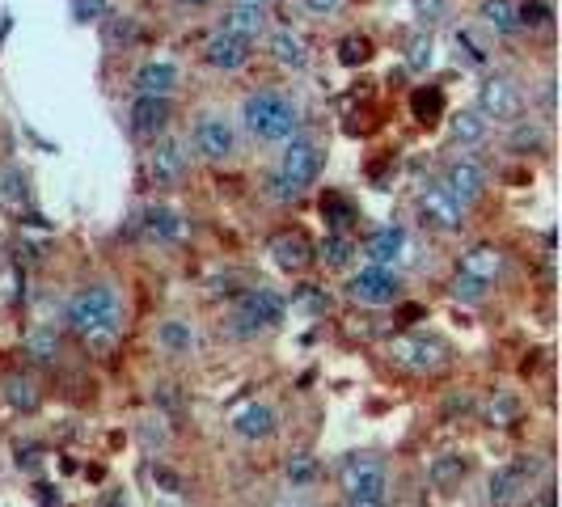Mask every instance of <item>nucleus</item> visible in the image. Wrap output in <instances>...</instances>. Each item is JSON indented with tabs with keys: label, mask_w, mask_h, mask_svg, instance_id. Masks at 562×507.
Returning <instances> with one entry per match:
<instances>
[{
	"label": "nucleus",
	"mask_w": 562,
	"mask_h": 507,
	"mask_svg": "<svg viewBox=\"0 0 562 507\" xmlns=\"http://www.w3.org/2000/svg\"><path fill=\"white\" fill-rule=\"evenodd\" d=\"M233 119L241 127V140L258 144V148H280L305 132V106L283 84H258L250 93H241Z\"/></svg>",
	"instance_id": "obj_1"
},
{
	"label": "nucleus",
	"mask_w": 562,
	"mask_h": 507,
	"mask_svg": "<svg viewBox=\"0 0 562 507\" xmlns=\"http://www.w3.org/2000/svg\"><path fill=\"white\" fill-rule=\"evenodd\" d=\"M64 330L85 342V351L106 356L123 335V292L114 283H81L64 301Z\"/></svg>",
	"instance_id": "obj_2"
},
{
	"label": "nucleus",
	"mask_w": 562,
	"mask_h": 507,
	"mask_svg": "<svg viewBox=\"0 0 562 507\" xmlns=\"http://www.w3.org/2000/svg\"><path fill=\"white\" fill-rule=\"evenodd\" d=\"M322 173H326V144L310 132H301L288 144H280V157H276L271 178H267V195L276 203H301L322 182Z\"/></svg>",
	"instance_id": "obj_3"
},
{
	"label": "nucleus",
	"mask_w": 562,
	"mask_h": 507,
	"mask_svg": "<svg viewBox=\"0 0 562 507\" xmlns=\"http://www.w3.org/2000/svg\"><path fill=\"white\" fill-rule=\"evenodd\" d=\"M241 127L225 106H199L187 127V148L203 166H233L241 157Z\"/></svg>",
	"instance_id": "obj_4"
},
{
	"label": "nucleus",
	"mask_w": 562,
	"mask_h": 507,
	"mask_svg": "<svg viewBox=\"0 0 562 507\" xmlns=\"http://www.w3.org/2000/svg\"><path fill=\"white\" fill-rule=\"evenodd\" d=\"M283 317H288V301H283L276 288L258 283V288H241V292L233 296L225 330L233 338H258V335H267V330H280Z\"/></svg>",
	"instance_id": "obj_5"
},
{
	"label": "nucleus",
	"mask_w": 562,
	"mask_h": 507,
	"mask_svg": "<svg viewBox=\"0 0 562 507\" xmlns=\"http://www.w3.org/2000/svg\"><path fill=\"white\" fill-rule=\"evenodd\" d=\"M191 148H187V136L178 132H166L153 144H144V173H148V187L153 191H178L187 178H191Z\"/></svg>",
	"instance_id": "obj_6"
},
{
	"label": "nucleus",
	"mask_w": 562,
	"mask_h": 507,
	"mask_svg": "<svg viewBox=\"0 0 562 507\" xmlns=\"http://www.w3.org/2000/svg\"><path fill=\"white\" fill-rule=\"evenodd\" d=\"M474 111L491 123V127H507L516 119L529 114V98H525V84L507 72H482L479 89H474Z\"/></svg>",
	"instance_id": "obj_7"
},
{
	"label": "nucleus",
	"mask_w": 562,
	"mask_h": 507,
	"mask_svg": "<svg viewBox=\"0 0 562 507\" xmlns=\"http://www.w3.org/2000/svg\"><path fill=\"white\" fill-rule=\"evenodd\" d=\"M342 499H390V465L376 452H347L335 470Z\"/></svg>",
	"instance_id": "obj_8"
},
{
	"label": "nucleus",
	"mask_w": 562,
	"mask_h": 507,
	"mask_svg": "<svg viewBox=\"0 0 562 507\" xmlns=\"http://www.w3.org/2000/svg\"><path fill=\"white\" fill-rule=\"evenodd\" d=\"M262 56L271 59V68H280L283 77H305L313 68V43L310 34L292 22H271V30L262 34Z\"/></svg>",
	"instance_id": "obj_9"
},
{
	"label": "nucleus",
	"mask_w": 562,
	"mask_h": 507,
	"mask_svg": "<svg viewBox=\"0 0 562 507\" xmlns=\"http://www.w3.org/2000/svg\"><path fill=\"white\" fill-rule=\"evenodd\" d=\"M436 182L449 191L465 212L470 207H479L482 199H486V191H491V173H486V166H482V157H474V153H452L449 161L440 166V173H436Z\"/></svg>",
	"instance_id": "obj_10"
},
{
	"label": "nucleus",
	"mask_w": 562,
	"mask_h": 507,
	"mask_svg": "<svg viewBox=\"0 0 562 507\" xmlns=\"http://www.w3.org/2000/svg\"><path fill=\"white\" fill-rule=\"evenodd\" d=\"M415 221H419V228L436 233V237H457L465 228V221H470V212L431 178V182H423L419 191H415Z\"/></svg>",
	"instance_id": "obj_11"
},
{
	"label": "nucleus",
	"mask_w": 562,
	"mask_h": 507,
	"mask_svg": "<svg viewBox=\"0 0 562 507\" xmlns=\"http://www.w3.org/2000/svg\"><path fill=\"white\" fill-rule=\"evenodd\" d=\"M173 114L178 102L173 98H157V93H132L123 106V127L136 144H153L157 136L173 132Z\"/></svg>",
	"instance_id": "obj_12"
},
{
	"label": "nucleus",
	"mask_w": 562,
	"mask_h": 507,
	"mask_svg": "<svg viewBox=\"0 0 562 507\" xmlns=\"http://www.w3.org/2000/svg\"><path fill=\"white\" fill-rule=\"evenodd\" d=\"M402 271H390V267H351L347 280H342V292L347 301L356 305H368V309H385V305H397L402 301Z\"/></svg>",
	"instance_id": "obj_13"
},
{
	"label": "nucleus",
	"mask_w": 562,
	"mask_h": 507,
	"mask_svg": "<svg viewBox=\"0 0 562 507\" xmlns=\"http://www.w3.org/2000/svg\"><path fill=\"white\" fill-rule=\"evenodd\" d=\"M390 360L415 376H431L449 364V342L436 335H423V330H411V335H397L390 342Z\"/></svg>",
	"instance_id": "obj_14"
},
{
	"label": "nucleus",
	"mask_w": 562,
	"mask_h": 507,
	"mask_svg": "<svg viewBox=\"0 0 562 507\" xmlns=\"http://www.w3.org/2000/svg\"><path fill=\"white\" fill-rule=\"evenodd\" d=\"M254 56H258V47L233 38L225 30H212V34L199 43V64H203L207 72H216V77H241L254 64Z\"/></svg>",
	"instance_id": "obj_15"
},
{
	"label": "nucleus",
	"mask_w": 562,
	"mask_h": 507,
	"mask_svg": "<svg viewBox=\"0 0 562 507\" xmlns=\"http://www.w3.org/2000/svg\"><path fill=\"white\" fill-rule=\"evenodd\" d=\"M271 22H276V13L262 9V4H250V0H225V4H216V26L212 30H225V34H233V38H241V43L258 47L262 34L271 30Z\"/></svg>",
	"instance_id": "obj_16"
},
{
	"label": "nucleus",
	"mask_w": 562,
	"mask_h": 507,
	"mask_svg": "<svg viewBox=\"0 0 562 507\" xmlns=\"http://www.w3.org/2000/svg\"><path fill=\"white\" fill-rule=\"evenodd\" d=\"M356 254L364 258L368 267H390L397 271L411 254V233L402 225H376L364 233V241H356Z\"/></svg>",
	"instance_id": "obj_17"
},
{
	"label": "nucleus",
	"mask_w": 562,
	"mask_h": 507,
	"mask_svg": "<svg viewBox=\"0 0 562 507\" xmlns=\"http://www.w3.org/2000/svg\"><path fill=\"white\" fill-rule=\"evenodd\" d=\"M507 262H512L507 250L504 246H495V241H474V246H465V250L457 254V271H461V275H470V280L486 283V288L504 283Z\"/></svg>",
	"instance_id": "obj_18"
},
{
	"label": "nucleus",
	"mask_w": 562,
	"mask_h": 507,
	"mask_svg": "<svg viewBox=\"0 0 562 507\" xmlns=\"http://www.w3.org/2000/svg\"><path fill=\"white\" fill-rule=\"evenodd\" d=\"M267 254H271V262H276L280 271H288V275H305L313 262H317L305 228H280V233L267 241Z\"/></svg>",
	"instance_id": "obj_19"
},
{
	"label": "nucleus",
	"mask_w": 562,
	"mask_h": 507,
	"mask_svg": "<svg viewBox=\"0 0 562 507\" xmlns=\"http://www.w3.org/2000/svg\"><path fill=\"white\" fill-rule=\"evenodd\" d=\"M182 89V64L169 56H148L136 64L132 72V93H157V98H173Z\"/></svg>",
	"instance_id": "obj_20"
},
{
	"label": "nucleus",
	"mask_w": 562,
	"mask_h": 507,
	"mask_svg": "<svg viewBox=\"0 0 562 507\" xmlns=\"http://www.w3.org/2000/svg\"><path fill=\"white\" fill-rule=\"evenodd\" d=\"M136 228H140L144 241H153V246H178L187 237L182 212H173L169 203H148V207H140L136 212Z\"/></svg>",
	"instance_id": "obj_21"
},
{
	"label": "nucleus",
	"mask_w": 562,
	"mask_h": 507,
	"mask_svg": "<svg viewBox=\"0 0 562 507\" xmlns=\"http://www.w3.org/2000/svg\"><path fill=\"white\" fill-rule=\"evenodd\" d=\"M550 144H554V127L533 119V114H525V119L504 127V148L512 157H546Z\"/></svg>",
	"instance_id": "obj_22"
},
{
	"label": "nucleus",
	"mask_w": 562,
	"mask_h": 507,
	"mask_svg": "<svg viewBox=\"0 0 562 507\" xmlns=\"http://www.w3.org/2000/svg\"><path fill=\"white\" fill-rule=\"evenodd\" d=\"M98 38H102V52L106 56H127L144 43V26L136 13H119L111 9L102 22H98Z\"/></svg>",
	"instance_id": "obj_23"
},
{
	"label": "nucleus",
	"mask_w": 562,
	"mask_h": 507,
	"mask_svg": "<svg viewBox=\"0 0 562 507\" xmlns=\"http://www.w3.org/2000/svg\"><path fill=\"white\" fill-rule=\"evenodd\" d=\"M228 427H233V436H237V440L258 444V440H271V436L280 431V415H276V406H271V402H246V406L228 419Z\"/></svg>",
	"instance_id": "obj_24"
},
{
	"label": "nucleus",
	"mask_w": 562,
	"mask_h": 507,
	"mask_svg": "<svg viewBox=\"0 0 562 507\" xmlns=\"http://www.w3.org/2000/svg\"><path fill=\"white\" fill-rule=\"evenodd\" d=\"M474 26H479L491 43H512V38H520L516 0H479V4H474Z\"/></svg>",
	"instance_id": "obj_25"
},
{
	"label": "nucleus",
	"mask_w": 562,
	"mask_h": 507,
	"mask_svg": "<svg viewBox=\"0 0 562 507\" xmlns=\"http://www.w3.org/2000/svg\"><path fill=\"white\" fill-rule=\"evenodd\" d=\"M157 347L173 356V360H191L199 351V330L195 322H187V317H166L161 326H157Z\"/></svg>",
	"instance_id": "obj_26"
},
{
	"label": "nucleus",
	"mask_w": 562,
	"mask_h": 507,
	"mask_svg": "<svg viewBox=\"0 0 562 507\" xmlns=\"http://www.w3.org/2000/svg\"><path fill=\"white\" fill-rule=\"evenodd\" d=\"M491 123L482 119L474 106H465V111H452L449 114V140L461 148V153H474V148H482V144L491 140Z\"/></svg>",
	"instance_id": "obj_27"
},
{
	"label": "nucleus",
	"mask_w": 562,
	"mask_h": 507,
	"mask_svg": "<svg viewBox=\"0 0 562 507\" xmlns=\"http://www.w3.org/2000/svg\"><path fill=\"white\" fill-rule=\"evenodd\" d=\"M452 47H457V64L470 72H491V38L479 26H457L452 30Z\"/></svg>",
	"instance_id": "obj_28"
},
{
	"label": "nucleus",
	"mask_w": 562,
	"mask_h": 507,
	"mask_svg": "<svg viewBox=\"0 0 562 507\" xmlns=\"http://www.w3.org/2000/svg\"><path fill=\"white\" fill-rule=\"evenodd\" d=\"M533 486V470L529 461H516V465H504L495 478H491V504H512L516 495H525Z\"/></svg>",
	"instance_id": "obj_29"
},
{
	"label": "nucleus",
	"mask_w": 562,
	"mask_h": 507,
	"mask_svg": "<svg viewBox=\"0 0 562 507\" xmlns=\"http://www.w3.org/2000/svg\"><path fill=\"white\" fill-rule=\"evenodd\" d=\"M313 254H317V262H326L330 271H351V262L360 258L351 233H326L322 246H313Z\"/></svg>",
	"instance_id": "obj_30"
},
{
	"label": "nucleus",
	"mask_w": 562,
	"mask_h": 507,
	"mask_svg": "<svg viewBox=\"0 0 562 507\" xmlns=\"http://www.w3.org/2000/svg\"><path fill=\"white\" fill-rule=\"evenodd\" d=\"M402 59H406V68H411L415 77L431 72V64H436V34L415 26L406 34V43H402Z\"/></svg>",
	"instance_id": "obj_31"
},
{
	"label": "nucleus",
	"mask_w": 562,
	"mask_h": 507,
	"mask_svg": "<svg viewBox=\"0 0 562 507\" xmlns=\"http://www.w3.org/2000/svg\"><path fill=\"white\" fill-rule=\"evenodd\" d=\"M516 26H520V34H550L554 4L550 0H516Z\"/></svg>",
	"instance_id": "obj_32"
},
{
	"label": "nucleus",
	"mask_w": 562,
	"mask_h": 507,
	"mask_svg": "<svg viewBox=\"0 0 562 507\" xmlns=\"http://www.w3.org/2000/svg\"><path fill=\"white\" fill-rule=\"evenodd\" d=\"M322 216H326L330 233H351V225L360 221L356 203L347 195H338V191H326V195H322Z\"/></svg>",
	"instance_id": "obj_33"
},
{
	"label": "nucleus",
	"mask_w": 562,
	"mask_h": 507,
	"mask_svg": "<svg viewBox=\"0 0 562 507\" xmlns=\"http://www.w3.org/2000/svg\"><path fill=\"white\" fill-rule=\"evenodd\" d=\"M411 13H415V26L436 34V26H445L452 18V0H411Z\"/></svg>",
	"instance_id": "obj_34"
},
{
	"label": "nucleus",
	"mask_w": 562,
	"mask_h": 507,
	"mask_svg": "<svg viewBox=\"0 0 562 507\" xmlns=\"http://www.w3.org/2000/svg\"><path fill=\"white\" fill-rule=\"evenodd\" d=\"M411 111H415L419 123H436V119L445 114V93H440V84H423V89H415Z\"/></svg>",
	"instance_id": "obj_35"
},
{
	"label": "nucleus",
	"mask_w": 562,
	"mask_h": 507,
	"mask_svg": "<svg viewBox=\"0 0 562 507\" xmlns=\"http://www.w3.org/2000/svg\"><path fill=\"white\" fill-rule=\"evenodd\" d=\"M26 351L38 360V364H52V360H59V330H56V326H38V330H30Z\"/></svg>",
	"instance_id": "obj_36"
},
{
	"label": "nucleus",
	"mask_w": 562,
	"mask_h": 507,
	"mask_svg": "<svg viewBox=\"0 0 562 507\" xmlns=\"http://www.w3.org/2000/svg\"><path fill=\"white\" fill-rule=\"evenodd\" d=\"M283 478L292 491H310L313 482H317V461H313L310 452H296V457H288V465H283Z\"/></svg>",
	"instance_id": "obj_37"
},
{
	"label": "nucleus",
	"mask_w": 562,
	"mask_h": 507,
	"mask_svg": "<svg viewBox=\"0 0 562 507\" xmlns=\"http://www.w3.org/2000/svg\"><path fill=\"white\" fill-rule=\"evenodd\" d=\"M347 4H351V0H296L301 18H305V22H317V26L338 22V18L347 13Z\"/></svg>",
	"instance_id": "obj_38"
},
{
	"label": "nucleus",
	"mask_w": 562,
	"mask_h": 507,
	"mask_svg": "<svg viewBox=\"0 0 562 507\" xmlns=\"http://www.w3.org/2000/svg\"><path fill=\"white\" fill-rule=\"evenodd\" d=\"M368 59H372V38H368V34H347V38H338V64H342V68H364Z\"/></svg>",
	"instance_id": "obj_39"
},
{
	"label": "nucleus",
	"mask_w": 562,
	"mask_h": 507,
	"mask_svg": "<svg viewBox=\"0 0 562 507\" xmlns=\"http://www.w3.org/2000/svg\"><path fill=\"white\" fill-rule=\"evenodd\" d=\"M449 292H452V301H461V305H482L495 288H486V283H479V280H470V275H452V283H449Z\"/></svg>",
	"instance_id": "obj_40"
},
{
	"label": "nucleus",
	"mask_w": 562,
	"mask_h": 507,
	"mask_svg": "<svg viewBox=\"0 0 562 507\" xmlns=\"http://www.w3.org/2000/svg\"><path fill=\"white\" fill-rule=\"evenodd\" d=\"M68 9H72V18L81 26H98L111 13V0H68Z\"/></svg>",
	"instance_id": "obj_41"
},
{
	"label": "nucleus",
	"mask_w": 562,
	"mask_h": 507,
	"mask_svg": "<svg viewBox=\"0 0 562 507\" xmlns=\"http://www.w3.org/2000/svg\"><path fill=\"white\" fill-rule=\"evenodd\" d=\"M4 397H9L13 406H22V410H34V406H38V394H34V385H30L26 376H9V381H4Z\"/></svg>",
	"instance_id": "obj_42"
},
{
	"label": "nucleus",
	"mask_w": 562,
	"mask_h": 507,
	"mask_svg": "<svg viewBox=\"0 0 562 507\" xmlns=\"http://www.w3.org/2000/svg\"><path fill=\"white\" fill-rule=\"evenodd\" d=\"M457 478H465V461H461V457H452V461H436V465H431V482H436V486H452Z\"/></svg>",
	"instance_id": "obj_43"
},
{
	"label": "nucleus",
	"mask_w": 562,
	"mask_h": 507,
	"mask_svg": "<svg viewBox=\"0 0 562 507\" xmlns=\"http://www.w3.org/2000/svg\"><path fill=\"white\" fill-rule=\"evenodd\" d=\"M140 440L148 444V449H166V444H169L166 419H161V415H157V419H144L140 422Z\"/></svg>",
	"instance_id": "obj_44"
},
{
	"label": "nucleus",
	"mask_w": 562,
	"mask_h": 507,
	"mask_svg": "<svg viewBox=\"0 0 562 507\" xmlns=\"http://www.w3.org/2000/svg\"><path fill=\"white\" fill-rule=\"evenodd\" d=\"M216 4H221V0H169V9H173V13H182V18H199V13H216Z\"/></svg>",
	"instance_id": "obj_45"
},
{
	"label": "nucleus",
	"mask_w": 562,
	"mask_h": 507,
	"mask_svg": "<svg viewBox=\"0 0 562 507\" xmlns=\"http://www.w3.org/2000/svg\"><path fill=\"white\" fill-rule=\"evenodd\" d=\"M342 507H390L385 499H342Z\"/></svg>",
	"instance_id": "obj_46"
},
{
	"label": "nucleus",
	"mask_w": 562,
	"mask_h": 507,
	"mask_svg": "<svg viewBox=\"0 0 562 507\" xmlns=\"http://www.w3.org/2000/svg\"><path fill=\"white\" fill-rule=\"evenodd\" d=\"M250 4H262V9H276L280 0H250Z\"/></svg>",
	"instance_id": "obj_47"
},
{
	"label": "nucleus",
	"mask_w": 562,
	"mask_h": 507,
	"mask_svg": "<svg viewBox=\"0 0 562 507\" xmlns=\"http://www.w3.org/2000/svg\"><path fill=\"white\" fill-rule=\"evenodd\" d=\"M0 199H4V169H0Z\"/></svg>",
	"instance_id": "obj_48"
},
{
	"label": "nucleus",
	"mask_w": 562,
	"mask_h": 507,
	"mask_svg": "<svg viewBox=\"0 0 562 507\" xmlns=\"http://www.w3.org/2000/svg\"><path fill=\"white\" fill-rule=\"evenodd\" d=\"M292 507H305V504H292Z\"/></svg>",
	"instance_id": "obj_49"
}]
</instances>
